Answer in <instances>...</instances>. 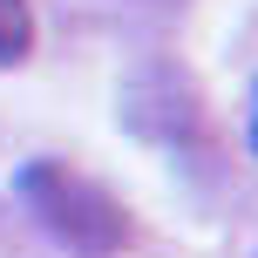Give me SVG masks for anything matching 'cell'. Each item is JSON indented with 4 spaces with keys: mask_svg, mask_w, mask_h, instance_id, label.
<instances>
[{
    "mask_svg": "<svg viewBox=\"0 0 258 258\" xmlns=\"http://www.w3.org/2000/svg\"><path fill=\"white\" fill-rule=\"evenodd\" d=\"M21 197L34 204V218L48 224L61 245H75V251H89V258L116 251L122 238H129L122 204L102 190V183L75 177L68 163H27V170H21Z\"/></svg>",
    "mask_w": 258,
    "mask_h": 258,
    "instance_id": "cell-1",
    "label": "cell"
},
{
    "mask_svg": "<svg viewBox=\"0 0 258 258\" xmlns=\"http://www.w3.org/2000/svg\"><path fill=\"white\" fill-rule=\"evenodd\" d=\"M251 150H258V95H251Z\"/></svg>",
    "mask_w": 258,
    "mask_h": 258,
    "instance_id": "cell-3",
    "label": "cell"
},
{
    "mask_svg": "<svg viewBox=\"0 0 258 258\" xmlns=\"http://www.w3.org/2000/svg\"><path fill=\"white\" fill-rule=\"evenodd\" d=\"M27 48H34V14H27V0H0V68L21 61Z\"/></svg>",
    "mask_w": 258,
    "mask_h": 258,
    "instance_id": "cell-2",
    "label": "cell"
}]
</instances>
